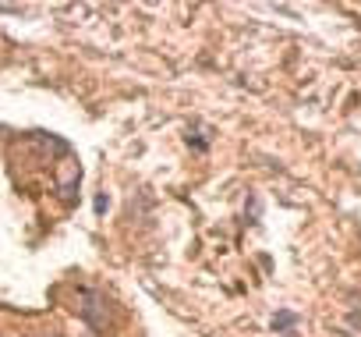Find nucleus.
I'll list each match as a JSON object with an SVG mask.
<instances>
[{
  "mask_svg": "<svg viewBox=\"0 0 361 337\" xmlns=\"http://www.w3.org/2000/svg\"><path fill=\"white\" fill-rule=\"evenodd\" d=\"M78 302H82V305H78V309H82V316H85V319L92 323V326H103V323H106L103 302H99V298H96L92 291H78Z\"/></svg>",
  "mask_w": 361,
  "mask_h": 337,
  "instance_id": "f257e3e1",
  "label": "nucleus"
},
{
  "mask_svg": "<svg viewBox=\"0 0 361 337\" xmlns=\"http://www.w3.org/2000/svg\"><path fill=\"white\" fill-rule=\"evenodd\" d=\"M290 323H294V316H290V312H283V316H276V319H273V326H276V330H283V326H290Z\"/></svg>",
  "mask_w": 361,
  "mask_h": 337,
  "instance_id": "f03ea898",
  "label": "nucleus"
}]
</instances>
